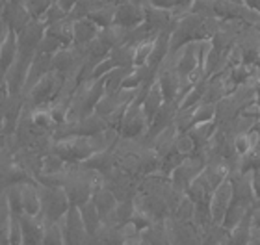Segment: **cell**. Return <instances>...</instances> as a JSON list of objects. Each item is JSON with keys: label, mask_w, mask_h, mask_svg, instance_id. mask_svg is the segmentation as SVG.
<instances>
[{"label": "cell", "mask_w": 260, "mask_h": 245, "mask_svg": "<svg viewBox=\"0 0 260 245\" xmlns=\"http://www.w3.org/2000/svg\"><path fill=\"white\" fill-rule=\"evenodd\" d=\"M97 171L84 167L82 163H67L63 190L69 197L71 206H82L93 197V179Z\"/></svg>", "instance_id": "6da1fadb"}, {"label": "cell", "mask_w": 260, "mask_h": 245, "mask_svg": "<svg viewBox=\"0 0 260 245\" xmlns=\"http://www.w3.org/2000/svg\"><path fill=\"white\" fill-rule=\"evenodd\" d=\"M65 84V75L63 73L52 71L47 73L30 91L24 95L26 98V106L30 108H38V106H49L56 100V97L61 93Z\"/></svg>", "instance_id": "7a4b0ae2"}, {"label": "cell", "mask_w": 260, "mask_h": 245, "mask_svg": "<svg viewBox=\"0 0 260 245\" xmlns=\"http://www.w3.org/2000/svg\"><path fill=\"white\" fill-rule=\"evenodd\" d=\"M39 197H41V216L45 221H60L71 208L69 197L63 188L38 184Z\"/></svg>", "instance_id": "3957f363"}, {"label": "cell", "mask_w": 260, "mask_h": 245, "mask_svg": "<svg viewBox=\"0 0 260 245\" xmlns=\"http://www.w3.org/2000/svg\"><path fill=\"white\" fill-rule=\"evenodd\" d=\"M147 130H149V119L143 114L141 104H128V108L123 115V121H121L119 136L123 139H143Z\"/></svg>", "instance_id": "277c9868"}, {"label": "cell", "mask_w": 260, "mask_h": 245, "mask_svg": "<svg viewBox=\"0 0 260 245\" xmlns=\"http://www.w3.org/2000/svg\"><path fill=\"white\" fill-rule=\"evenodd\" d=\"M205 165H206V160L203 158L201 154L190 156V158H186L184 162L180 163L173 173L169 174V180H171V184H173L177 190L184 191L186 193L188 186H190L191 182H193V180L203 173Z\"/></svg>", "instance_id": "5b68a950"}, {"label": "cell", "mask_w": 260, "mask_h": 245, "mask_svg": "<svg viewBox=\"0 0 260 245\" xmlns=\"http://www.w3.org/2000/svg\"><path fill=\"white\" fill-rule=\"evenodd\" d=\"M60 223L61 229H63L65 245H86L89 234H87L86 225L82 221L80 208L71 206L67 210V214L60 219Z\"/></svg>", "instance_id": "8992f818"}, {"label": "cell", "mask_w": 260, "mask_h": 245, "mask_svg": "<svg viewBox=\"0 0 260 245\" xmlns=\"http://www.w3.org/2000/svg\"><path fill=\"white\" fill-rule=\"evenodd\" d=\"M32 60H34L32 54L19 52V54H17V58H15V61H13L10 69L6 71V84H8L10 95H22Z\"/></svg>", "instance_id": "52a82bcc"}, {"label": "cell", "mask_w": 260, "mask_h": 245, "mask_svg": "<svg viewBox=\"0 0 260 245\" xmlns=\"http://www.w3.org/2000/svg\"><path fill=\"white\" fill-rule=\"evenodd\" d=\"M234 197V188L231 179L223 180L221 184L217 186L216 190L212 191L210 197V214H212V221L217 225H223V219L227 216V210L233 202Z\"/></svg>", "instance_id": "ba28073f"}, {"label": "cell", "mask_w": 260, "mask_h": 245, "mask_svg": "<svg viewBox=\"0 0 260 245\" xmlns=\"http://www.w3.org/2000/svg\"><path fill=\"white\" fill-rule=\"evenodd\" d=\"M47 33V26H45L43 21H38V19H32L26 26L22 28L21 32H17V41H19V52H24V54H36L41 39L45 38Z\"/></svg>", "instance_id": "9c48e42d"}, {"label": "cell", "mask_w": 260, "mask_h": 245, "mask_svg": "<svg viewBox=\"0 0 260 245\" xmlns=\"http://www.w3.org/2000/svg\"><path fill=\"white\" fill-rule=\"evenodd\" d=\"M0 19H2L13 32H21L22 28L32 21V15L28 13V10L24 8L22 2L4 0V2L0 4Z\"/></svg>", "instance_id": "30bf717a"}, {"label": "cell", "mask_w": 260, "mask_h": 245, "mask_svg": "<svg viewBox=\"0 0 260 245\" xmlns=\"http://www.w3.org/2000/svg\"><path fill=\"white\" fill-rule=\"evenodd\" d=\"M143 22H145L154 33L166 32V30H168V32H173L175 24H177L171 10H162V8H156V6H152V4L145 6V21Z\"/></svg>", "instance_id": "8fae6325"}, {"label": "cell", "mask_w": 260, "mask_h": 245, "mask_svg": "<svg viewBox=\"0 0 260 245\" xmlns=\"http://www.w3.org/2000/svg\"><path fill=\"white\" fill-rule=\"evenodd\" d=\"M145 21V6L134 4V2H125V4L117 6L115 10V21L114 24L121 28H136Z\"/></svg>", "instance_id": "7c38bea8"}, {"label": "cell", "mask_w": 260, "mask_h": 245, "mask_svg": "<svg viewBox=\"0 0 260 245\" xmlns=\"http://www.w3.org/2000/svg\"><path fill=\"white\" fill-rule=\"evenodd\" d=\"M50 71H52V54L36 52L32 63H30V71H28V78H26V84H24V91H22V95H26V93Z\"/></svg>", "instance_id": "4fadbf2b"}, {"label": "cell", "mask_w": 260, "mask_h": 245, "mask_svg": "<svg viewBox=\"0 0 260 245\" xmlns=\"http://www.w3.org/2000/svg\"><path fill=\"white\" fill-rule=\"evenodd\" d=\"M21 225H22V245H43V230H45L43 216L32 218V216L22 214Z\"/></svg>", "instance_id": "5bb4252c"}, {"label": "cell", "mask_w": 260, "mask_h": 245, "mask_svg": "<svg viewBox=\"0 0 260 245\" xmlns=\"http://www.w3.org/2000/svg\"><path fill=\"white\" fill-rule=\"evenodd\" d=\"M125 243V234L121 225L103 223L101 229L87 238L86 245H123Z\"/></svg>", "instance_id": "9a60e30c"}, {"label": "cell", "mask_w": 260, "mask_h": 245, "mask_svg": "<svg viewBox=\"0 0 260 245\" xmlns=\"http://www.w3.org/2000/svg\"><path fill=\"white\" fill-rule=\"evenodd\" d=\"M22 191V214L38 218L41 216V197H39L38 182H24L21 184Z\"/></svg>", "instance_id": "2e32d148"}, {"label": "cell", "mask_w": 260, "mask_h": 245, "mask_svg": "<svg viewBox=\"0 0 260 245\" xmlns=\"http://www.w3.org/2000/svg\"><path fill=\"white\" fill-rule=\"evenodd\" d=\"M73 32H75V41H73V45H76V47H87V45L91 43L93 39L99 36L101 26L95 24L89 17H86V19H78V21H75Z\"/></svg>", "instance_id": "e0dca14e"}, {"label": "cell", "mask_w": 260, "mask_h": 245, "mask_svg": "<svg viewBox=\"0 0 260 245\" xmlns=\"http://www.w3.org/2000/svg\"><path fill=\"white\" fill-rule=\"evenodd\" d=\"M91 199H93V202H95V206H97L99 214H101V218H103V223H108L110 219H112V214H114L119 199H117L106 186H104L101 191H97Z\"/></svg>", "instance_id": "ac0fdd59"}, {"label": "cell", "mask_w": 260, "mask_h": 245, "mask_svg": "<svg viewBox=\"0 0 260 245\" xmlns=\"http://www.w3.org/2000/svg\"><path fill=\"white\" fill-rule=\"evenodd\" d=\"M164 95H162V89L158 86V82H154L151 86V89L147 91L145 98H143V102H141V108H143V114L145 117L149 119V125H151V121L154 119V115L158 114V110L164 106Z\"/></svg>", "instance_id": "d6986e66"}, {"label": "cell", "mask_w": 260, "mask_h": 245, "mask_svg": "<svg viewBox=\"0 0 260 245\" xmlns=\"http://www.w3.org/2000/svg\"><path fill=\"white\" fill-rule=\"evenodd\" d=\"M73 26H75V21H73L71 17H65V19H61V21H58V22H54V24L47 26V33L58 39L63 47H71V45H73V41H75V32H73Z\"/></svg>", "instance_id": "ffe728a7"}, {"label": "cell", "mask_w": 260, "mask_h": 245, "mask_svg": "<svg viewBox=\"0 0 260 245\" xmlns=\"http://www.w3.org/2000/svg\"><path fill=\"white\" fill-rule=\"evenodd\" d=\"M17 54H19V41H17V32L10 30L8 38L4 39V43L0 45V67L8 71L11 63L15 61Z\"/></svg>", "instance_id": "44dd1931"}, {"label": "cell", "mask_w": 260, "mask_h": 245, "mask_svg": "<svg viewBox=\"0 0 260 245\" xmlns=\"http://www.w3.org/2000/svg\"><path fill=\"white\" fill-rule=\"evenodd\" d=\"M143 241L149 245H169V232H168V223L164 221H154V223L141 232Z\"/></svg>", "instance_id": "7402d4cb"}, {"label": "cell", "mask_w": 260, "mask_h": 245, "mask_svg": "<svg viewBox=\"0 0 260 245\" xmlns=\"http://www.w3.org/2000/svg\"><path fill=\"white\" fill-rule=\"evenodd\" d=\"M80 208V216H82V221L86 225V230L87 234L91 236L95 234L99 229H101V225H103V218H101V214H99L97 206H95V202L93 199H89L87 202H84Z\"/></svg>", "instance_id": "603a6c76"}, {"label": "cell", "mask_w": 260, "mask_h": 245, "mask_svg": "<svg viewBox=\"0 0 260 245\" xmlns=\"http://www.w3.org/2000/svg\"><path fill=\"white\" fill-rule=\"evenodd\" d=\"M216 130H217L216 121H206V123H197V125H193L190 130H188V134L193 137V142L197 143V151H199L201 147H205L206 142L214 136Z\"/></svg>", "instance_id": "cb8c5ba5"}, {"label": "cell", "mask_w": 260, "mask_h": 245, "mask_svg": "<svg viewBox=\"0 0 260 245\" xmlns=\"http://www.w3.org/2000/svg\"><path fill=\"white\" fill-rule=\"evenodd\" d=\"M115 10H117V6L103 2L99 8H95V10L89 13V19H91L95 24H99L101 28H108V26H112L115 21Z\"/></svg>", "instance_id": "d4e9b609"}, {"label": "cell", "mask_w": 260, "mask_h": 245, "mask_svg": "<svg viewBox=\"0 0 260 245\" xmlns=\"http://www.w3.org/2000/svg\"><path fill=\"white\" fill-rule=\"evenodd\" d=\"M30 108V106H28ZM30 114H32L34 125L43 128V130L54 134L56 130V121L52 117V112H50L49 106H38V108H30Z\"/></svg>", "instance_id": "484cf974"}, {"label": "cell", "mask_w": 260, "mask_h": 245, "mask_svg": "<svg viewBox=\"0 0 260 245\" xmlns=\"http://www.w3.org/2000/svg\"><path fill=\"white\" fill-rule=\"evenodd\" d=\"M130 69H132V67H115V69H112V71L104 77V89H106L108 95L123 89V82H125Z\"/></svg>", "instance_id": "4316f807"}, {"label": "cell", "mask_w": 260, "mask_h": 245, "mask_svg": "<svg viewBox=\"0 0 260 245\" xmlns=\"http://www.w3.org/2000/svg\"><path fill=\"white\" fill-rule=\"evenodd\" d=\"M6 193V201H8V206H10L11 216H17L21 218L22 216V191L21 184H11L4 190Z\"/></svg>", "instance_id": "83f0119b"}, {"label": "cell", "mask_w": 260, "mask_h": 245, "mask_svg": "<svg viewBox=\"0 0 260 245\" xmlns=\"http://www.w3.org/2000/svg\"><path fill=\"white\" fill-rule=\"evenodd\" d=\"M43 245H65L63 229L60 221H45Z\"/></svg>", "instance_id": "f1b7e54d"}, {"label": "cell", "mask_w": 260, "mask_h": 245, "mask_svg": "<svg viewBox=\"0 0 260 245\" xmlns=\"http://www.w3.org/2000/svg\"><path fill=\"white\" fill-rule=\"evenodd\" d=\"M193 216H195V202L191 201L188 195H186L184 199L179 202V206L171 212V218L177 219V221H182V223L193 221Z\"/></svg>", "instance_id": "f546056e"}, {"label": "cell", "mask_w": 260, "mask_h": 245, "mask_svg": "<svg viewBox=\"0 0 260 245\" xmlns=\"http://www.w3.org/2000/svg\"><path fill=\"white\" fill-rule=\"evenodd\" d=\"M175 151L182 154L184 158H190V156L197 154V143L193 142V137H191L188 132H182V134H179L177 139H175Z\"/></svg>", "instance_id": "4dcf8cb0"}, {"label": "cell", "mask_w": 260, "mask_h": 245, "mask_svg": "<svg viewBox=\"0 0 260 245\" xmlns=\"http://www.w3.org/2000/svg\"><path fill=\"white\" fill-rule=\"evenodd\" d=\"M154 38H156V36H154ZM154 38L141 41L134 49V67H141L149 63V58H151L152 49H154Z\"/></svg>", "instance_id": "1f68e13d"}, {"label": "cell", "mask_w": 260, "mask_h": 245, "mask_svg": "<svg viewBox=\"0 0 260 245\" xmlns=\"http://www.w3.org/2000/svg\"><path fill=\"white\" fill-rule=\"evenodd\" d=\"M216 117V104L212 102H199L193 108V125L197 123H206V121H214Z\"/></svg>", "instance_id": "d6a6232c"}, {"label": "cell", "mask_w": 260, "mask_h": 245, "mask_svg": "<svg viewBox=\"0 0 260 245\" xmlns=\"http://www.w3.org/2000/svg\"><path fill=\"white\" fill-rule=\"evenodd\" d=\"M22 4H24V8L28 10V13L32 15V19L41 21L43 15L49 11L50 6H52V0H24Z\"/></svg>", "instance_id": "836d02e7"}, {"label": "cell", "mask_w": 260, "mask_h": 245, "mask_svg": "<svg viewBox=\"0 0 260 245\" xmlns=\"http://www.w3.org/2000/svg\"><path fill=\"white\" fill-rule=\"evenodd\" d=\"M8 241L10 245H22V225L21 218L11 216L10 225H8Z\"/></svg>", "instance_id": "e575fe53"}, {"label": "cell", "mask_w": 260, "mask_h": 245, "mask_svg": "<svg viewBox=\"0 0 260 245\" xmlns=\"http://www.w3.org/2000/svg\"><path fill=\"white\" fill-rule=\"evenodd\" d=\"M60 49H63V45H61L56 38H52V36H49V33H45V38L41 39V43H39L36 52H45V54L54 56Z\"/></svg>", "instance_id": "d590c367"}, {"label": "cell", "mask_w": 260, "mask_h": 245, "mask_svg": "<svg viewBox=\"0 0 260 245\" xmlns=\"http://www.w3.org/2000/svg\"><path fill=\"white\" fill-rule=\"evenodd\" d=\"M65 17H69V15H67V13L61 10L60 6L56 4V2H52V6L49 8V11L45 13L41 21L45 22V26H50V24H54V22L61 21V19H65Z\"/></svg>", "instance_id": "8d00e7d4"}, {"label": "cell", "mask_w": 260, "mask_h": 245, "mask_svg": "<svg viewBox=\"0 0 260 245\" xmlns=\"http://www.w3.org/2000/svg\"><path fill=\"white\" fill-rule=\"evenodd\" d=\"M234 151H236L238 156H245L247 153L253 151V145H251V139H249V132H247V134L234 136Z\"/></svg>", "instance_id": "74e56055"}, {"label": "cell", "mask_w": 260, "mask_h": 245, "mask_svg": "<svg viewBox=\"0 0 260 245\" xmlns=\"http://www.w3.org/2000/svg\"><path fill=\"white\" fill-rule=\"evenodd\" d=\"M149 4L162 8V10H173L175 6H177V0H151Z\"/></svg>", "instance_id": "f35d334b"}, {"label": "cell", "mask_w": 260, "mask_h": 245, "mask_svg": "<svg viewBox=\"0 0 260 245\" xmlns=\"http://www.w3.org/2000/svg\"><path fill=\"white\" fill-rule=\"evenodd\" d=\"M76 2H78V0H56V4L60 6L61 10L67 13V15H69L71 11H73V8L76 6Z\"/></svg>", "instance_id": "ab89813d"}, {"label": "cell", "mask_w": 260, "mask_h": 245, "mask_svg": "<svg viewBox=\"0 0 260 245\" xmlns=\"http://www.w3.org/2000/svg\"><path fill=\"white\" fill-rule=\"evenodd\" d=\"M251 227L260 229V202L253 208V216H251Z\"/></svg>", "instance_id": "60d3db41"}, {"label": "cell", "mask_w": 260, "mask_h": 245, "mask_svg": "<svg viewBox=\"0 0 260 245\" xmlns=\"http://www.w3.org/2000/svg\"><path fill=\"white\" fill-rule=\"evenodd\" d=\"M10 98V89H8V84H2L0 86V110L4 108L6 100Z\"/></svg>", "instance_id": "b9f144b4"}, {"label": "cell", "mask_w": 260, "mask_h": 245, "mask_svg": "<svg viewBox=\"0 0 260 245\" xmlns=\"http://www.w3.org/2000/svg\"><path fill=\"white\" fill-rule=\"evenodd\" d=\"M10 30H11V28L8 26V24H6V22L2 21V19H0V45L4 43V39L8 38V33H10Z\"/></svg>", "instance_id": "7bdbcfd3"}, {"label": "cell", "mask_w": 260, "mask_h": 245, "mask_svg": "<svg viewBox=\"0 0 260 245\" xmlns=\"http://www.w3.org/2000/svg\"><path fill=\"white\" fill-rule=\"evenodd\" d=\"M8 225L0 227V245H10V241H8Z\"/></svg>", "instance_id": "ee69618b"}, {"label": "cell", "mask_w": 260, "mask_h": 245, "mask_svg": "<svg viewBox=\"0 0 260 245\" xmlns=\"http://www.w3.org/2000/svg\"><path fill=\"white\" fill-rule=\"evenodd\" d=\"M4 145V115H2V110H0V147Z\"/></svg>", "instance_id": "f6af8a7d"}, {"label": "cell", "mask_w": 260, "mask_h": 245, "mask_svg": "<svg viewBox=\"0 0 260 245\" xmlns=\"http://www.w3.org/2000/svg\"><path fill=\"white\" fill-rule=\"evenodd\" d=\"M104 2H108V4H114V6H121V4H125V2H130V0H104Z\"/></svg>", "instance_id": "bcb514c9"}, {"label": "cell", "mask_w": 260, "mask_h": 245, "mask_svg": "<svg viewBox=\"0 0 260 245\" xmlns=\"http://www.w3.org/2000/svg\"><path fill=\"white\" fill-rule=\"evenodd\" d=\"M2 84H6V71L0 67V86H2Z\"/></svg>", "instance_id": "7dc6e473"}, {"label": "cell", "mask_w": 260, "mask_h": 245, "mask_svg": "<svg viewBox=\"0 0 260 245\" xmlns=\"http://www.w3.org/2000/svg\"><path fill=\"white\" fill-rule=\"evenodd\" d=\"M130 2H134V4H140V6H147L151 0H130Z\"/></svg>", "instance_id": "c3c4849f"}, {"label": "cell", "mask_w": 260, "mask_h": 245, "mask_svg": "<svg viewBox=\"0 0 260 245\" xmlns=\"http://www.w3.org/2000/svg\"><path fill=\"white\" fill-rule=\"evenodd\" d=\"M256 106H258V110H260V97L256 98Z\"/></svg>", "instance_id": "681fc988"}, {"label": "cell", "mask_w": 260, "mask_h": 245, "mask_svg": "<svg viewBox=\"0 0 260 245\" xmlns=\"http://www.w3.org/2000/svg\"><path fill=\"white\" fill-rule=\"evenodd\" d=\"M2 2H4V0H0V4H2Z\"/></svg>", "instance_id": "f907efd6"}, {"label": "cell", "mask_w": 260, "mask_h": 245, "mask_svg": "<svg viewBox=\"0 0 260 245\" xmlns=\"http://www.w3.org/2000/svg\"><path fill=\"white\" fill-rule=\"evenodd\" d=\"M52 2H56V0H52Z\"/></svg>", "instance_id": "816d5d0a"}, {"label": "cell", "mask_w": 260, "mask_h": 245, "mask_svg": "<svg viewBox=\"0 0 260 245\" xmlns=\"http://www.w3.org/2000/svg\"><path fill=\"white\" fill-rule=\"evenodd\" d=\"M0 193H2V191H0Z\"/></svg>", "instance_id": "f5cc1de1"}]
</instances>
